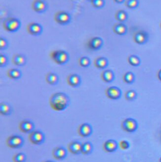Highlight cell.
I'll return each instance as SVG.
<instances>
[{"instance_id":"obj_24","label":"cell","mask_w":161,"mask_h":162,"mask_svg":"<svg viewBox=\"0 0 161 162\" xmlns=\"http://www.w3.org/2000/svg\"><path fill=\"white\" fill-rule=\"evenodd\" d=\"M8 76L13 80H18L22 77V71L17 68H11L9 69L7 72Z\"/></svg>"},{"instance_id":"obj_21","label":"cell","mask_w":161,"mask_h":162,"mask_svg":"<svg viewBox=\"0 0 161 162\" xmlns=\"http://www.w3.org/2000/svg\"><path fill=\"white\" fill-rule=\"evenodd\" d=\"M46 82L51 85H55L58 84L59 81V77L58 75L53 72L47 73L46 76Z\"/></svg>"},{"instance_id":"obj_41","label":"cell","mask_w":161,"mask_h":162,"mask_svg":"<svg viewBox=\"0 0 161 162\" xmlns=\"http://www.w3.org/2000/svg\"><path fill=\"white\" fill-rule=\"evenodd\" d=\"M87 1H88L92 2L93 0H87Z\"/></svg>"},{"instance_id":"obj_25","label":"cell","mask_w":161,"mask_h":162,"mask_svg":"<svg viewBox=\"0 0 161 162\" xmlns=\"http://www.w3.org/2000/svg\"><path fill=\"white\" fill-rule=\"evenodd\" d=\"M114 32L117 35L120 36L124 35L127 32V27L123 23H119L114 26Z\"/></svg>"},{"instance_id":"obj_13","label":"cell","mask_w":161,"mask_h":162,"mask_svg":"<svg viewBox=\"0 0 161 162\" xmlns=\"http://www.w3.org/2000/svg\"><path fill=\"white\" fill-rule=\"evenodd\" d=\"M34 128V124L30 120H24L19 124V130L25 133H30L33 131Z\"/></svg>"},{"instance_id":"obj_35","label":"cell","mask_w":161,"mask_h":162,"mask_svg":"<svg viewBox=\"0 0 161 162\" xmlns=\"http://www.w3.org/2000/svg\"><path fill=\"white\" fill-rule=\"evenodd\" d=\"M8 63L9 58L7 56L4 54H0V67H6Z\"/></svg>"},{"instance_id":"obj_39","label":"cell","mask_w":161,"mask_h":162,"mask_svg":"<svg viewBox=\"0 0 161 162\" xmlns=\"http://www.w3.org/2000/svg\"><path fill=\"white\" fill-rule=\"evenodd\" d=\"M158 79H159L160 81H161V69L160 70L158 73Z\"/></svg>"},{"instance_id":"obj_34","label":"cell","mask_w":161,"mask_h":162,"mask_svg":"<svg viewBox=\"0 0 161 162\" xmlns=\"http://www.w3.org/2000/svg\"><path fill=\"white\" fill-rule=\"evenodd\" d=\"M25 160L26 156L25 154L22 153L16 154L12 157L13 162H24Z\"/></svg>"},{"instance_id":"obj_4","label":"cell","mask_w":161,"mask_h":162,"mask_svg":"<svg viewBox=\"0 0 161 162\" xmlns=\"http://www.w3.org/2000/svg\"><path fill=\"white\" fill-rule=\"evenodd\" d=\"M54 19L57 23L61 25H67L71 22V16L66 11H61L55 14Z\"/></svg>"},{"instance_id":"obj_32","label":"cell","mask_w":161,"mask_h":162,"mask_svg":"<svg viewBox=\"0 0 161 162\" xmlns=\"http://www.w3.org/2000/svg\"><path fill=\"white\" fill-rule=\"evenodd\" d=\"M137 97V93L135 91L131 90L128 91L125 94V98L129 101H132L136 99Z\"/></svg>"},{"instance_id":"obj_43","label":"cell","mask_w":161,"mask_h":162,"mask_svg":"<svg viewBox=\"0 0 161 162\" xmlns=\"http://www.w3.org/2000/svg\"></svg>"},{"instance_id":"obj_27","label":"cell","mask_w":161,"mask_h":162,"mask_svg":"<svg viewBox=\"0 0 161 162\" xmlns=\"http://www.w3.org/2000/svg\"><path fill=\"white\" fill-rule=\"evenodd\" d=\"M128 62L131 66H138L141 63V60L139 57L135 55H132L128 58Z\"/></svg>"},{"instance_id":"obj_42","label":"cell","mask_w":161,"mask_h":162,"mask_svg":"<svg viewBox=\"0 0 161 162\" xmlns=\"http://www.w3.org/2000/svg\"><path fill=\"white\" fill-rule=\"evenodd\" d=\"M160 162H161V158L160 159Z\"/></svg>"},{"instance_id":"obj_14","label":"cell","mask_w":161,"mask_h":162,"mask_svg":"<svg viewBox=\"0 0 161 162\" xmlns=\"http://www.w3.org/2000/svg\"><path fill=\"white\" fill-rule=\"evenodd\" d=\"M68 84L71 87L76 88L80 86L81 83V78L77 74H72L68 75L67 78Z\"/></svg>"},{"instance_id":"obj_11","label":"cell","mask_w":161,"mask_h":162,"mask_svg":"<svg viewBox=\"0 0 161 162\" xmlns=\"http://www.w3.org/2000/svg\"><path fill=\"white\" fill-rule=\"evenodd\" d=\"M122 91L116 86L109 87L106 91V95L109 98L113 100L119 99L122 96Z\"/></svg>"},{"instance_id":"obj_17","label":"cell","mask_w":161,"mask_h":162,"mask_svg":"<svg viewBox=\"0 0 161 162\" xmlns=\"http://www.w3.org/2000/svg\"><path fill=\"white\" fill-rule=\"evenodd\" d=\"M52 154L55 159L61 160L66 156L67 152L64 148H63L62 147H58L54 148Z\"/></svg>"},{"instance_id":"obj_10","label":"cell","mask_w":161,"mask_h":162,"mask_svg":"<svg viewBox=\"0 0 161 162\" xmlns=\"http://www.w3.org/2000/svg\"><path fill=\"white\" fill-rule=\"evenodd\" d=\"M103 45V40L99 36L93 37L88 40L87 43L88 49L93 51L99 50L101 49Z\"/></svg>"},{"instance_id":"obj_22","label":"cell","mask_w":161,"mask_h":162,"mask_svg":"<svg viewBox=\"0 0 161 162\" xmlns=\"http://www.w3.org/2000/svg\"><path fill=\"white\" fill-rule=\"evenodd\" d=\"M101 77L104 82L110 83L114 81L115 78V75L112 70H106L102 73Z\"/></svg>"},{"instance_id":"obj_19","label":"cell","mask_w":161,"mask_h":162,"mask_svg":"<svg viewBox=\"0 0 161 162\" xmlns=\"http://www.w3.org/2000/svg\"><path fill=\"white\" fill-rule=\"evenodd\" d=\"M118 146L117 142L115 140H108L104 143L103 148L107 152H113L116 150Z\"/></svg>"},{"instance_id":"obj_28","label":"cell","mask_w":161,"mask_h":162,"mask_svg":"<svg viewBox=\"0 0 161 162\" xmlns=\"http://www.w3.org/2000/svg\"><path fill=\"white\" fill-rule=\"evenodd\" d=\"M93 150V146L90 142H85L82 144L81 152L84 155H87L91 153Z\"/></svg>"},{"instance_id":"obj_6","label":"cell","mask_w":161,"mask_h":162,"mask_svg":"<svg viewBox=\"0 0 161 162\" xmlns=\"http://www.w3.org/2000/svg\"><path fill=\"white\" fill-rule=\"evenodd\" d=\"M31 8L34 12L38 13H43L48 9V4L45 0H33Z\"/></svg>"},{"instance_id":"obj_15","label":"cell","mask_w":161,"mask_h":162,"mask_svg":"<svg viewBox=\"0 0 161 162\" xmlns=\"http://www.w3.org/2000/svg\"><path fill=\"white\" fill-rule=\"evenodd\" d=\"M148 34L144 31H140L135 34L134 40L136 43L139 45H143L146 43L148 40Z\"/></svg>"},{"instance_id":"obj_29","label":"cell","mask_w":161,"mask_h":162,"mask_svg":"<svg viewBox=\"0 0 161 162\" xmlns=\"http://www.w3.org/2000/svg\"><path fill=\"white\" fill-rule=\"evenodd\" d=\"M135 76L133 73L131 72L126 73L123 76L124 81L125 82L128 84H131L135 81Z\"/></svg>"},{"instance_id":"obj_26","label":"cell","mask_w":161,"mask_h":162,"mask_svg":"<svg viewBox=\"0 0 161 162\" xmlns=\"http://www.w3.org/2000/svg\"><path fill=\"white\" fill-rule=\"evenodd\" d=\"M128 13L124 10H119L115 14V18L120 23H123L128 19Z\"/></svg>"},{"instance_id":"obj_23","label":"cell","mask_w":161,"mask_h":162,"mask_svg":"<svg viewBox=\"0 0 161 162\" xmlns=\"http://www.w3.org/2000/svg\"><path fill=\"white\" fill-rule=\"evenodd\" d=\"M109 62L107 59L104 57H99L94 61L95 67L99 69H103L107 67Z\"/></svg>"},{"instance_id":"obj_3","label":"cell","mask_w":161,"mask_h":162,"mask_svg":"<svg viewBox=\"0 0 161 162\" xmlns=\"http://www.w3.org/2000/svg\"><path fill=\"white\" fill-rule=\"evenodd\" d=\"M3 27L5 31L9 32H16L20 29L21 22L16 18H8L3 22Z\"/></svg>"},{"instance_id":"obj_20","label":"cell","mask_w":161,"mask_h":162,"mask_svg":"<svg viewBox=\"0 0 161 162\" xmlns=\"http://www.w3.org/2000/svg\"><path fill=\"white\" fill-rule=\"evenodd\" d=\"M12 108L9 104L6 102H2L0 104V113L2 115L7 116L11 114Z\"/></svg>"},{"instance_id":"obj_31","label":"cell","mask_w":161,"mask_h":162,"mask_svg":"<svg viewBox=\"0 0 161 162\" xmlns=\"http://www.w3.org/2000/svg\"><path fill=\"white\" fill-rule=\"evenodd\" d=\"M125 5L129 9H134L139 6V0H126Z\"/></svg>"},{"instance_id":"obj_1","label":"cell","mask_w":161,"mask_h":162,"mask_svg":"<svg viewBox=\"0 0 161 162\" xmlns=\"http://www.w3.org/2000/svg\"><path fill=\"white\" fill-rule=\"evenodd\" d=\"M70 97L66 93L57 92L51 95L49 99V104L52 109L56 112H62L70 105Z\"/></svg>"},{"instance_id":"obj_30","label":"cell","mask_w":161,"mask_h":162,"mask_svg":"<svg viewBox=\"0 0 161 162\" xmlns=\"http://www.w3.org/2000/svg\"><path fill=\"white\" fill-rule=\"evenodd\" d=\"M79 65L81 67L87 68L89 67L91 65V60L88 57H82L79 59L78 60Z\"/></svg>"},{"instance_id":"obj_16","label":"cell","mask_w":161,"mask_h":162,"mask_svg":"<svg viewBox=\"0 0 161 162\" xmlns=\"http://www.w3.org/2000/svg\"><path fill=\"white\" fill-rule=\"evenodd\" d=\"M12 63L18 66H23L27 63V58L24 54H16L13 55L12 58Z\"/></svg>"},{"instance_id":"obj_33","label":"cell","mask_w":161,"mask_h":162,"mask_svg":"<svg viewBox=\"0 0 161 162\" xmlns=\"http://www.w3.org/2000/svg\"><path fill=\"white\" fill-rule=\"evenodd\" d=\"M91 2L92 5L95 8L98 9L103 8L106 3L104 0H93Z\"/></svg>"},{"instance_id":"obj_18","label":"cell","mask_w":161,"mask_h":162,"mask_svg":"<svg viewBox=\"0 0 161 162\" xmlns=\"http://www.w3.org/2000/svg\"><path fill=\"white\" fill-rule=\"evenodd\" d=\"M82 144L77 141H73L69 143L68 149L69 152L73 154H78L81 152Z\"/></svg>"},{"instance_id":"obj_40","label":"cell","mask_w":161,"mask_h":162,"mask_svg":"<svg viewBox=\"0 0 161 162\" xmlns=\"http://www.w3.org/2000/svg\"><path fill=\"white\" fill-rule=\"evenodd\" d=\"M53 162V161H44V162Z\"/></svg>"},{"instance_id":"obj_38","label":"cell","mask_w":161,"mask_h":162,"mask_svg":"<svg viewBox=\"0 0 161 162\" xmlns=\"http://www.w3.org/2000/svg\"><path fill=\"white\" fill-rule=\"evenodd\" d=\"M125 1L126 0H114V1L115 2L117 3H120V4L124 2H125Z\"/></svg>"},{"instance_id":"obj_37","label":"cell","mask_w":161,"mask_h":162,"mask_svg":"<svg viewBox=\"0 0 161 162\" xmlns=\"http://www.w3.org/2000/svg\"><path fill=\"white\" fill-rule=\"evenodd\" d=\"M120 147L123 149H127L130 147V144L128 141L123 140L120 143Z\"/></svg>"},{"instance_id":"obj_12","label":"cell","mask_w":161,"mask_h":162,"mask_svg":"<svg viewBox=\"0 0 161 162\" xmlns=\"http://www.w3.org/2000/svg\"><path fill=\"white\" fill-rule=\"evenodd\" d=\"M92 127L87 123L80 125L78 129V134L82 137H88L92 134Z\"/></svg>"},{"instance_id":"obj_7","label":"cell","mask_w":161,"mask_h":162,"mask_svg":"<svg viewBox=\"0 0 161 162\" xmlns=\"http://www.w3.org/2000/svg\"><path fill=\"white\" fill-rule=\"evenodd\" d=\"M29 139L30 142L33 144L39 145L44 141L45 135L40 131H33L29 134Z\"/></svg>"},{"instance_id":"obj_36","label":"cell","mask_w":161,"mask_h":162,"mask_svg":"<svg viewBox=\"0 0 161 162\" xmlns=\"http://www.w3.org/2000/svg\"><path fill=\"white\" fill-rule=\"evenodd\" d=\"M9 42L7 39L3 37L0 38V49L4 50L8 48Z\"/></svg>"},{"instance_id":"obj_8","label":"cell","mask_w":161,"mask_h":162,"mask_svg":"<svg viewBox=\"0 0 161 162\" xmlns=\"http://www.w3.org/2000/svg\"><path fill=\"white\" fill-rule=\"evenodd\" d=\"M27 32L34 36H38L43 32V27L38 23H30L26 26Z\"/></svg>"},{"instance_id":"obj_2","label":"cell","mask_w":161,"mask_h":162,"mask_svg":"<svg viewBox=\"0 0 161 162\" xmlns=\"http://www.w3.org/2000/svg\"><path fill=\"white\" fill-rule=\"evenodd\" d=\"M50 58L56 63L59 65H64L67 64L69 60L70 57L66 51L63 50H56L50 53Z\"/></svg>"},{"instance_id":"obj_9","label":"cell","mask_w":161,"mask_h":162,"mask_svg":"<svg viewBox=\"0 0 161 162\" xmlns=\"http://www.w3.org/2000/svg\"><path fill=\"white\" fill-rule=\"evenodd\" d=\"M122 126L123 129L126 131L133 132L138 129V122L132 118H127L123 122Z\"/></svg>"},{"instance_id":"obj_5","label":"cell","mask_w":161,"mask_h":162,"mask_svg":"<svg viewBox=\"0 0 161 162\" xmlns=\"http://www.w3.org/2000/svg\"><path fill=\"white\" fill-rule=\"evenodd\" d=\"M6 144L11 148H17L21 147L23 144V139L18 135L10 136L6 140Z\"/></svg>"}]
</instances>
